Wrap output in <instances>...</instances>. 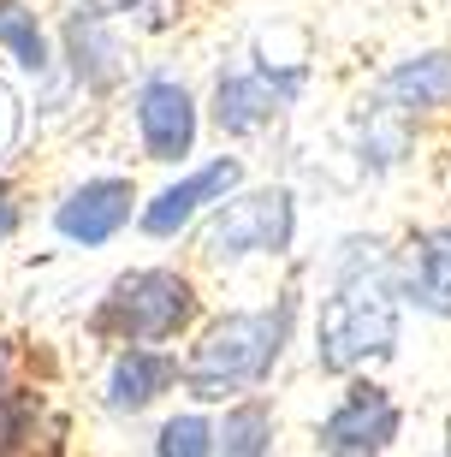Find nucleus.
Listing matches in <instances>:
<instances>
[{"label": "nucleus", "mask_w": 451, "mask_h": 457, "mask_svg": "<svg viewBox=\"0 0 451 457\" xmlns=\"http://www.w3.org/2000/svg\"><path fill=\"white\" fill-rule=\"evenodd\" d=\"M179 380V362H172L167 351H143V345H131V351L113 356V369H107V410H149L161 392Z\"/></svg>", "instance_id": "obj_10"}, {"label": "nucleus", "mask_w": 451, "mask_h": 457, "mask_svg": "<svg viewBox=\"0 0 451 457\" xmlns=\"http://www.w3.org/2000/svg\"><path fill=\"white\" fill-rule=\"evenodd\" d=\"M155 457H214V422L172 416V422L155 434Z\"/></svg>", "instance_id": "obj_18"}, {"label": "nucleus", "mask_w": 451, "mask_h": 457, "mask_svg": "<svg viewBox=\"0 0 451 457\" xmlns=\"http://www.w3.org/2000/svg\"><path fill=\"white\" fill-rule=\"evenodd\" d=\"M137 0H84V12H96V18H113V12H131Z\"/></svg>", "instance_id": "obj_20"}, {"label": "nucleus", "mask_w": 451, "mask_h": 457, "mask_svg": "<svg viewBox=\"0 0 451 457\" xmlns=\"http://www.w3.org/2000/svg\"><path fill=\"white\" fill-rule=\"evenodd\" d=\"M380 102L392 113H428V107L451 102V54H416V60H398L380 84Z\"/></svg>", "instance_id": "obj_11"}, {"label": "nucleus", "mask_w": 451, "mask_h": 457, "mask_svg": "<svg viewBox=\"0 0 451 457\" xmlns=\"http://www.w3.org/2000/svg\"><path fill=\"white\" fill-rule=\"evenodd\" d=\"M398 404L380 386H351L345 404L321 422V452L327 457H380L386 445L398 440Z\"/></svg>", "instance_id": "obj_6"}, {"label": "nucleus", "mask_w": 451, "mask_h": 457, "mask_svg": "<svg viewBox=\"0 0 451 457\" xmlns=\"http://www.w3.org/2000/svg\"><path fill=\"white\" fill-rule=\"evenodd\" d=\"M214 457H273V416L268 404H238L214 428Z\"/></svg>", "instance_id": "obj_15"}, {"label": "nucleus", "mask_w": 451, "mask_h": 457, "mask_svg": "<svg viewBox=\"0 0 451 457\" xmlns=\"http://www.w3.org/2000/svg\"><path fill=\"white\" fill-rule=\"evenodd\" d=\"M131 203H137L131 179H89V185H78L66 203L54 208V232L66 244L96 250V244H107V237H119L131 226Z\"/></svg>", "instance_id": "obj_8"}, {"label": "nucleus", "mask_w": 451, "mask_h": 457, "mask_svg": "<svg viewBox=\"0 0 451 457\" xmlns=\"http://www.w3.org/2000/svg\"><path fill=\"white\" fill-rule=\"evenodd\" d=\"M0 457H60V422L36 398H0Z\"/></svg>", "instance_id": "obj_13"}, {"label": "nucleus", "mask_w": 451, "mask_h": 457, "mask_svg": "<svg viewBox=\"0 0 451 457\" xmlns=\"http://www.w3.org/2000/svg\"><path fill=\"white\" fill-rule=\"evenodd\" d=\"M398 345V273L392 255L374 237H351L338 255V291L321 303L315 356L321 369L351 374L374 356H392Z\"/></svg>", "instance_id": "obj_1"}, {"label": "nucleus", "mask_w": 451, "mask_h": 457, "mask_svg": "<svg viewBox=\"0 0 451 457\" xmlns=\"http://www.w3.org/2000/svg\"><path fill=\"white\" fill-rule=\"evenodd\" d=\"M297 237V203L285 185L244 190L220 208L208 232H202V255L208 262H244V255H285Z\"/></svg>", "instance_id": "obj_4"}, {"label": "nucleus", "mask_w": 451, "mask_h": 457, "mask_svg": "<svg viewBox=\"0 0 451 457\" xmlns=\"http://www.w3.org/2000/svg\"><path fill=\"white\" fill-rule=\"evenodd\" d=\"M196 315L190 279L172 268H137L125 279H113L107 303H101V327H113L119 339L149 345V339H172L184 321Z\"/></svg>", "instance_id": "obj_3"}, {"label": "nucleus", "mask_w": 451, "mask_h": 457, "mask_svg": "<svg viewBox=\"0 0 451 457\" xmlns=\"http://www.w3.org/2000/svg\"><path fill=\"white\" fill-rule=\"evenodd\" d=\"M137 137L149 161H167V167L196 149V102L179 78H149L137 89Z\"/></svg>", "instance_id": "obj_7"}, {"label": "nucleus", "mask_w": 451, "mask_h": 457, "mask_svg": "<svg viewBox=\"0 0 451 457\" xmlns=\"http://www.w3.org/2000/svg\"><path fill=\"white\" fill-rule=\"evenodd\" d=\"M398 291H410L422 309H439V315L451 309V226H439V232H428L416 244V255H410Z\"/></svg>", "instance_id": "obj_14"}, {"label": "nucleus", "mask_w": 451, "mask_h": 457, "mask_svg": "<svg viewBox=\"0 0 451 457\" xmlns=\"http://www.w3.org/2000/svg\"><path fill=\"white\" fill-rule=\"evenodd\" d=\"M0 398H6V392H0Z\"/></svg>", "instance_id": "obj_21"}, {"label": "nucleus", "mask_w": 451, "mask_h": 457, "mask_svg": "<svg viewBox=\"0 0 451 457\" xmlns=\"http://www.w3.org/2000/svg\"><path fill=\"white\" fill-rule=\"evenodd\" d=\"M238 179H244V167H238L232 154H220V161H208V167H196V172H184L179 185H167L149 208H143V232H149V237L184 232L208 203H226Z\"/></svg>", "instance_id": "obj_9"}, {"label": "nucleus", "mask_w": 451, "mask_h": 457, "mask_svg": "<svg viewBox=\"0 0 451 457\" xmlns=\"http://www.w3.org/2000/svg\"><path fill=\"white\" fill-rule=\"evenodd\" d=\"M0 48L24 71H48V36H42V24L24 0H0Z\"/></svg>", "instance_id": "obj_16"}, {"label": "nucleus", "mask_w": 451, "mask_h": 457, "mask_svg": "<svg viewBox=\"0 0 451 457\" xmlns=\"http://www.w3.org/2000/svg\"><path fill=\"white\" fill-rule=\"evenodd\" d=\"M410 149V131H404V113H392V107H368V125H363V167L386 172L398 154Z\"/></svg>", "instance_id": "obj_17"}, {"label": "nucleus", "mask_w": 451, "mask_h": 457, "mask_svg": "<svg viewBox=\"0 0 451 457\" xmlns=\"http://www.w3.org/2000/svg\"><path fill=\"white\" fill-rule=\"evenodd\" d=\"M285 339H291V297L280 309H238L226 321H214L196 339L190 362H184V386L202 404H220L232 392L262 386L280 362Z\"/></svg>", "instance_id": "obj_2"}, {"label": "nucleus", "mask_w": 451, "mask_h": 457, "mask_svg": "<svg viewBox=\"0 0 451 457\" xmlns=\"http://www.w3.org/2000/svg\"><path fill=\"white\" fill-rule=\"evenodd\" d=\"M13 226H18V203H13V185L0 179V244L13 237Z\"/></svg>", "instance_id": "obj_19"}, {"label": "nucleus", "mask_w": 451, "mask_h": 457, "mask_svg": "<svg viewBox=\"0 0 451 457\" xmlns=\"http://www.w3.org/2000/svg\"><path fill=\"white\" fill-rule=\"evenodd\" d=\"M297 89H303V66H291V71H273V66L220 71V84H214V125L226 137H250V131H262L280 107L297 102Z\"/></svg>", "instance_id": "obj_5"}, {"label": "nucleus", "mask_w": 451, "mask_h": 457, "mask_svg": "<svg viewBox=\"0 0 451 457\" xmlns=\"http://www.w3.org/2000/svg\"><path fill=\"white\" fill-rule=\"evenodd\" d=\"M66 60H71V78L78 84H89V89H107V84H119V42L107 36V18H96V12H78L66 24Z\"/></svg>", "instance_id": "obj_12"}]
</instances>
